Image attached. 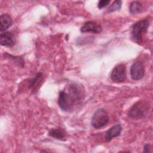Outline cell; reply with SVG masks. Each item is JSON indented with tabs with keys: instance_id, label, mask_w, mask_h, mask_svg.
Here are the masks:
<instances>
[{
	"instance_id": "cell-2",
	"label": "cell",
	"mask_w": 153,
	"mask_h": 153,
	"mask_svg": "<svg viewBox=\"0 0 153 153\" xmlns=\"http://www.w3.org/2000/svg\"><path fill=\"white\" fill-rule=\"evenodd\" d=\"M149 25V21L146 19L142 20L135 23L131 27V39L137 44H141L142 42L143 33L147 30Z\"/></svg>"
},
{
	"instance_id": "cell-13",
	"label": "cell",
	"mask_w": 153,
	"mask_h": 153,
	"mask_svg": "<svg viewBox=\"0 0 153 153\" xmlns=\"http://www.w3.org/2000/svg\"><path fill=\"white\" fill-rule=\"evenodd\" d=\"M142 7L141 2L139 1H133L129 6V11L131 14H136L140 12Z\"/></svg>"
},
{
	"instance_id": "cell-12",
	"label": "cell",
	"mask_w": 153,
	"mask_h": 153,
	"mask_svg": "<svg viewBox=\"0 0 153 153\" xmlns=\"http://www.w3.org/2000/svg\"><path fill=\"white\" fill-rule=\"evenodd\" d=\"M42 74L41 73H38L36 75L29 81V87L32 90H35L38 87L39 82L41 81Z\"/></svg>"
},
{
	"instance_id": "cell-14",
	"label": "cell",
	"mask_w": 153,
	"mask_h": 153,
	"mask_svg": "<svg viewBox=\"0 0 153 153\" xmlns=\"http://www.w3.org/2000/svg\"><path fill=\"white\" fill-rule=\"evenodd\" d=\"M5 56L6 57H8V59H11L13 62H14L15 63L17 64L19 66H20L21 67H23L25 66L24 60H23V59L22 57H17V56H12L11 54H9L8 53H5Z\"/></svg>"
},
{
	"instance_id": "cell-16",
	"label": "cell",
	"mask_w": 153,
	"mask_h": 153,
	"mask_svg": "<svg viewBox=\"0 0 153 153\" xmlns=\"http://www.w3.org/2000/svg\"><path fill=\"white\" fill-rule=\"evenodd\" d=\"M110 2L109 0H102V1H99L98 2V8L99 9H102L103 7H105V6H106L107 5L109 4V3Z\"/></svg>"
},
{
	"instance_id": "cell-11",
	"label": "cell",
	"mask_w": 153,
	"mask_h": 153,
	"mask_svg": "<svg viewBox=\"0 0 153 153\" xmlns=\"http://www.w3.org/2000/svg\"><path fill=\"white\" fill-rule=\"evenodd\" d=\"M48 134L51 137L61 140H65L66 137V133L65 131L61 128H56L51 129L49 131Z\"/></svg>"
},
{
	"instance_id": "cell-1",
	"label": "cell",
	"mask_w": 153,
	"mask_h": 153,
	"mask_svg": "<svg viewBox=\"0 0 153 153\" xmlns=\"http://www.w3.org/2000/svg\"><path fill=\"white\" fill-rule=\"evenodd\" d=\"M68 90V92L61 91L59 94L58 104L64 111L71 110L74 105L80 101L82 96L81 90L75 84H71Z\"/></svg>"
},
{
	"instance_id": "cell-3",
	"label": "cell",
	"mask_w": 153,
	"mask_h": 153,
	"mask_svg": "<svg viewBox=\"0 0 153 153\" xmlns=\"http://www.w3.org/2000/svg\"><path fill=\"white\" fill-rule=\"evenodd\" d=\"M149 111V105L144 100H139L134 103L129 109L128 115L133 119H140L144 117Z\"/></svg>"
},
{
	"instance_id": "cell-4",
	"label": "cell",
	"mask_w": 153,
	"mask_h": 153,
	"mask_svg": "<svg viewBox=\"0 0 153 153\" xmlns=\"http://www.w3.org/2000/svg\"><path fill=\"white\" fill-rule=\"evenodd\" d=\"M109 121V116L107 112L102 109H98L94 114L91 120V126L96 129L105 126Z\"/></svg>"
},
{
	"instance_id": "cell-9",
	"label": "cell",
	"mask_w": 153,
	"mask_h": 153,
	"mask_svg": "<svg viewBox=\"0 0 153 153\" xmlns=\"http://www.w3.org/2000/svg\"><path fill=\"white\" fill-rule=\"evenodd\" d=\"M122 131V127L120 124L113 126L109 128L105 133V139L106 142L111 141L113 138L118 137L120 135Z\"/></svg>"
},
{
	"instance_id": "cell-6",
	"label": "cell",
	"mask_w": 153,
	"mask_h": 153,
	"mask_svg": "<svg viewBox=\"0 0 153 153\" xmlns=\"http://www.w3.org/2000/svg\"><path fill=\"white\" fill-rule=\"evenodd\" d=\"M130 74L131 78L134 80L141 79L145 75V68L142 62H135L130 68Z\"/></svg>"
},
{
	"instance_id": "cell-10",
	"label": "cell",
	"mask_w": 153,
	"mask_h": 153,
	"mask_svg": "<svg viewBox=\"0 0 153 153\" xmlns=\"http://www.w3.org/2000/svg\"><path fill=\"white\" fill-rule=\"evenodd\" d=\"M12 24V19L8 14H2L0 17V31L7 29Z\"/></svg>"
},
{
	"instance_id": "cell-5",
	"label": "cell",
	"mask_w": 153,
	"mask_h": 153,
	"mask_svg": "<svg viewBox=\"0 0 153 153\" xmlns=\"http://www.w3.org/2000/svg\"><path fill=\"white\" fill-rule=\"evenodd\" d=\"M126 69L123 64H120L114 67L111 72V78L115 82H124L126 79Z\"/></svg>"
},
{
	"instance_id": "cell-8",
	"label": "cell",
	"mask_w": 153,
	"mask_h": 153,
	"mask_svg": "<svg viewBox=\"0 0 153 153\" xmlns=\"http://www.w3.org/2000/svg\"><path fill=\"white\" fill-rule=\"evenodd\" d=\"M0 44L6 47H13L15 44L14 35L10 32H2L0 35Z\"/></svg>"
},
{
	"instance_id": "cell-15",
	"label": "cell",
	"mask_w": 153,
	"mask_h": 153,
	"mask_svg": "<svg viewBox=\"0 0 153 153\" xmlns=\"http://www.w3.org/2000/svg\"><path fill=\"white\" fill-rule=\"evenodd\" d=\"M121 4H122L121 1L117 0V1H114L113 3L111 5V6L109 7L108 12L112 13L114 11L120 10V9L121 8Z\"/></svg>"
},
{
	"instance_id": "cell-7",
	"label": "cell",
	"mask_w": 153,
	"mask_h": 153,
	"mask_svg": "<svg viewBox=\"0 0 153 153\" xmlns=\"http://www.w3.org/2000/svg\"><path fill=\"white\" fill-rule=\"evenodd\" d=\"M80 31L82 33L91 32L99 33L102 31V27L100 25L94 22L88 21L83 25V26L81 27Z\"/></svg>"
},
{
	"instance_id": "cell-17",
	"label": "cell",
	"mask_w": 153,
	"mask_h": 153,
	"mask_svg": "<svg viewBox=\"0 0 153 153\" xmlns=\"http://www.w3.org/2000/svg\"><path fill=\"white\" fill-rule=\"evenodd\" d=\"M151 145L149 144H146L143 148V152H150Z\"/></svg>"
}]
</instances>
